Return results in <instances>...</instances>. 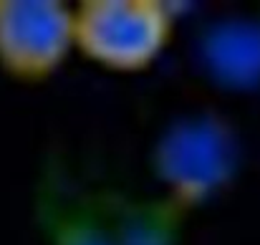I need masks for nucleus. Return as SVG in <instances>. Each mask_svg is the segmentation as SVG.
<instances>
[{
  "mask_svg": "<svg viewBox=\"0 0 260 245\" xmlns=\"http://www.w3.org/2000/svg\"><path fill=\"white\" fill-rule=\"evenodd\" d=\"M157 172L179 200L200 202L217 192L235 169L233 132L215 116H192L162 137Z\"/></svg>",
  "mask_w": 260,
  "mask_h": 245,
  "instance_id": "2",
  "label": "nucleus"
},
{
  "mask_svg": "<svg viewBox=\"0 0 260 245\" xmlns=\"http://www.w3.org/2000/svg\"><path fill=\"white\" fill-rule=\"evenodd\" d=\"M76 46L74 13L56 0L0 3V64L18 76H46Z\"/></svg>",
  "mask_w": 260,
  "mask_h": 245,
  "instance_id": "3",
  "label": "nucleus"
},
{
  "mask_svg": "<svg viewBox=\"0 0 260 245\" xmlns=\"http://www.w3.org/2000/svg\"><path fill=\"white\" fill-rule=\"evenodd\" d=\"M61 245H172L167 212L124 210L114 218H86L69 225Z\"/></svg>",
  "mask_w": 260,
  "mask_h": 245,
  "instance_id": "5",
  "label": "nucleus"
},
{
  "mask_svg": "<svg viewBox=\"0 0 260 245\" xmlns=\"http://www.w3.org/2000/svg\"><path fill=\"white\" fill-rule=\"evenodd\" d=\"M76 46L91 61L137 71L149 66L170 41L172 18L152 0H88L74 13Z\"/></svg>",
  "mask_w": 260,
  "mask_h": 245,
  "instance_id": "1",
  "label": "nucleus"
},
{
  "mask_svg": "<svg viewBox=\"0 0 260 245\" xmlns=\"http://www.w3.org/2000/svg\"><path fill=\"white\" fill-rule=\"evenodd\" d=\"M205 64L225 86L245 88L260 81V23L228 20L205 38Z\"/></svg>",
  "mask_w": 260,
  "mask_h": 245,
  "instance_id": "4",
  "label": "nucleus"
}]
</instances>
